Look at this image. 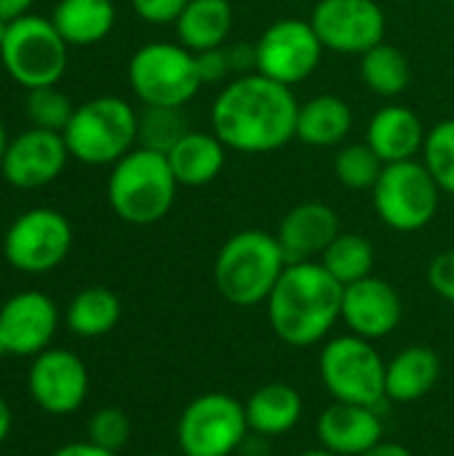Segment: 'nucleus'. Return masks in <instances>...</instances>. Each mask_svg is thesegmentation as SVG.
Here are the masks:
<instances>
[{
  "label": "nucleus",
  "instance_id": "1",
  "mask_svg": "<svg viewBox=\"0 0 454 456\" xmlns=\"http://www.w3.org/2000/svg\"><path fill=\"white\" fill-rule=\"evenodd\" d=\"M294 91L260 72L233 77L211 104V131L241 155H268L297 139Z\"/></svg>",
  "mask_w": 454,
  "mask_h": 456
},
{
  "label": "nucleus",
  "instance_id": "2",
  "mask_svg": "<svg viewBox=\"0 0 454 456\" xmlns=\"http://www.w3.org/2000/svg\"><path fill=\"white\" fill-rule=\"evenodd\" d=\"M343 291L321 262L286 265L265 302L270 331L289 347L324 342L343 318Z\"/></svg>",
  "mask_w": 454,
  "mask_h": 456
},
{
  "label": "nucleus",
  "instance_id": "3",
  "mask_svg": "<svg viewBox=\"0 0 454 456\" xmlns=\"http://www.w3.org/2000/svg\"><path fill=\"white\" fill-rule=\"evenodd\" d=\"M286 256L273 232L241 230L230 235L214 259V286L235 307L265 305L286 270Z\"/></svg>",
  "mask_w": 454,
  "mask_h": 456
},
{
  "label": "nucleus",
  "instance_id": "4",
  "mask_svg": "<svg viewBox=\"0 0 454 456\" xmlns=\"http://www.w3.org/2000/svg\"><path fill=\"white\" fill-rule=\"evenodd\" d=\"M177 187L179 182L174 179L166 155L134 147L128 155L112 163L107 176V200L118 219L144 227L161 222L171 211Z\"/></svg>",
  "mask_w": 454,
  "mask_h": 456
},
{
  "label": "nucleus",
  "instance_id": "5",
  "mask_svg": "<svg viewBox=\"0 0 454 456\" xmlns=\"http://www.w3.org/2000/svg\"><path fill=\"white\" fill-rule=\"evenodd\" d=\"M139 112L120 96H96L75 107L64 142L86 166H112L136 147Z\"/></svg>",
  "mask_w": 454,
  "mask_h": 456
},
{
  "label": "nucleus",
  "instance_id": "6",
  "mask_svg": "<svg viewBox=\"0 0 454 456\" xmlns=\"http://www.w3.org/2000/svg\"><path fill=\"white\" fill-rule=\"evenodd\" d=\"M128 86L144 107L182 110L201 91L195 53L182 43H144L128 61Z\"/></svg>",
  "mask_w": 454,
  "mask_h": 456
},
{
  "label": "nucleus",
  "instance_id": "7",
  "mask_svg": "<svg viewBox=\"0 0 454 456\" xmlns=\"http://www.w3.org/2000/svg\"><path fill=\"white\" fill-rule=\"evenodd\" d=\"M385 361L375 342L343 334L324 345L318 371L326 393L340 403H359L380 409L385 398Z\"/></svg>",
  "mask_w": 454,
  "mask_h": 456
},
{
  "label": "nucleus",
  "instance_id": "8",
  "mask_svg": "<svg viewBox=\"0 0 454 456\" xmlns=\"http://www.w3.org/2000/svg\"><path fill=\"white\" fill-rule=\"evenodd\" d=\"M442 190L423 160L385 163L372 187V206L380 222L396 232H417L428 227L439 211Z\"/></svg>",
  "mask_w": 454,
  "mask_h": 456
},
{
  "label": "nucleus",
  "instance_id": "9",
  "mask_svg": "<svg viewBox=\"0 0 454 456\" xmlns=\"http://www.w3.org/2000/svg\"><path fill=\"white\" fill-rule=\"evenodd\" d=\"M67 43L43 16H21L11 21L8 37L0 48V61L5 72L27 91L56 86L67 69Z\"/></svg>",
  "mask_w": 454,
  "mask_h": 456
},
{
  "label": "nucleus",
  "instance_id": "10",
  "mask_svg": "<svg viewBox=\"0 0 454 456\" xmlns=\"http://www.w3.org/2000/svg\"><path fill=\"white\" fill-rule=\"evenodd\" d=\"M249 436L246 409L227 393H203L193 398L177 422L182 456H230Z\"/></svg>",
  "mask_w": 454,
  "mask_h": 456
},
{
  "label": "nucleus",
  "instance_id": "11",
  "mask_svg": "<svg viewBox=\"0 0 454 456\" xmlns=\"http://www.w3.org/2000/svg\"><path fill=\"white\" fill-rule=\"evenodd\" d=\"M72 246V227L56 208H29L8 227L3 254L19 273L40 275L64 262Z\"/></svg>",
  "mask_w": 454,
  "mask_h": 456
},
{
  "label": "nucleus",
  "instance_id": "12",
  "mask_svg": "<svg viewBox=\"0 0 454 456\" xmlns=\"http://www.w3.org/2000/svg\"><path fill=\"white\" fill-rule=\"evenodd\" d=\"M324 51L326 48L321 45L310 21L294 16L278 19L254 43L257 72L294 88L318 69Z\"/></svg>",
  "mask_w": 454,
  "mask_h": 456
},
{
  "label": "nucleus",
  "instance_id": "13",
  "mask_svg": "<svg viewBox=\"0 0 454 456\" xmlns=\"http://www.w3.org/2000/svg\"><path fill=\"white\" fill-rule=\"evenodd\" d=\"M326 51L364 56L385 43L388 19L377 0H318L308 19Z\"/></svg>",
  "mask_w": 454,
  "mask_h": 456
},
{
  "label": "nucleus",
  "instance_id": "14",
  "mask_svg": "<svg viewBox=\"0 0 454 456\" xmlns=\"http://www.w3.org/2000/svg\"><path fill=\"white\" fill-rule=\"evenodd\" d=\"M32 401L56 417L72 414L83 406L88 395V371L86 363L62 347H48L35 355L27 379Z\"/></svg>",
  "mask_w": 454,
  "mask_h": 456
},
{
  "label": "nucleus",
  "instance_id": "15",
  "mask_svg": "<svg viewBox=\"0 0 454 456\" xmlns=\"http://www.w3.org/2000/svg\"><path fill=\"white\" fill-rule=\"evenodd\" d=\"M70 150L62 134L27 128L8 142L0 163V174L19 190H35L51 184L67 166Z\"/></svg>",
  "mask_w": 454,
  "mask_h": 456
},
{
  "label": "nucleus",
  "instance_id": "16",
  "mask_svg": "<svg viewBox=\"0 0 454 456\" xmlns=\"http://www.w3.org/2000/svg\"><path fill=\"white\" fill-rule=\"evenodd\" d=\"M59 326L56 305L40 291H21L0 307V358L48 350Z\"/></svg>",
  "mask_w": 454,
  "mask_h": 456
},
{
  "label": "nucleus",
  "instance_id": "17",
  "mask_svg": "<svg viewBox=\"0 0 454 456\" xmlns=\"http://www.w3.org/2000/svg\"><path fill=\"white\" fill-rule=\"evenodd\" d=\"M401 315H404V305L399 291L377 275L356 281L343 291L340 321L356 337H364L369 342L385 339L399 329Z\"/></svg>",
  "mask_w": 454,
  "mask_h": 456
},
{
  "label": "nucleus",
  "instance_id": "18",
  "mask_svg": "<svg viewBox=\"0 0 454 456\" xmlns=\"http://www.w3.org/2000/svg\"><path fill=\"white\" fill-rule=\"evenodd\" d=\"M340 232H343L340 216L332 206L318 200H305L292 206L281 216L273 235L286 262L294 265V262H318Z\"/></svg>",
  "mask_w": 454,
  "mask_h": 456
},
{
  "label": "nucleus",
  "instance_id": "19",
  "mask_svg": "<svg viewBox=\"0 0 454 456\" xmlns=\"http://www.w3.org/2000/svg\"><path fill=\"white\" fill-rule=\"evenodd\" d=\"M383 419L372 406L334 401L316 419V438L321 449L337 456H361L383 441Z\"/></svg>",
  "mask_w": 454,
  "mask_h": 456
},
{
  "label": "nucleus",
  "instance_id": "20",
  "mask_svg": "<svg viewBox=\"0 0 454 456\" xmlns=\"http://www.w3.org/2000/svg\"><path fill=\"white\" fill-rule=\"evenodd\" d=\"M425 136L428 131L423 120L404 104L380 107L367 126V144L380 155L383 163L415 160L423 155Z\"/></svg>",
  "mask_w": 454,
  "mask_h": 456
},
{
  "label": "nucleus",
  "instance_id": "21",
  "mask_svg": "<svg viewBox=\"0 0 454 456\" xmlns=\"http://www.w3.org/2000/svg\"><path fill=\"white\" fill-rule=\"evenodd\" d=\"M442 377V358L425 345L399 350L385 366V398L391 403L423 401Z\"/></svg>",
  "mask_w": 454,
  "mask_h": 456
},
{
  "label": "nucleus",
  "instance_id": "22",
  "mask_svg": "<svg viewBox=\"0 0 454 456\" xmlns=\"http://www.w3.org/2000/svg\"><path fill=\"white\" fill-rule=\"evenodd\" d=\"M225 158L227 147L217 139L214 131H187L166 152L179 187H203L214 182L225 168Z\"/></svg>",
  "mask_w": 454,
  "mask_h": 456
},
{
  "label": "nucleus",
  "instance_id": "23",
  "mask_svg": "<svg viewBox=\"0 0 454 456\" xmlns=\"http://www.w3.org/2000/svg\"><path fill=\"white\" fill-rule=\"evenodd\" d=\"M249 433L260 438H278L297 428L302 419V395L286 382H270L257 387L244 403Z\"/></svg>",
  "mask_w": 454,
  "mask_h": 456
},
{
  "label": "nucleus",
  "instance_id": "24",
  "mask_svg": "<svg viewBox=\"0 0 454 456\" xmlns=\"http://www.w3.org/2000/svg\"><path fill=\"white\" fill-rule=\"evenodd\" d=\"M235 11L230 0H190L174 21L177 37L193 53L222 48L233 32Z\"/></svg>",
  "mask_w": 454,
  "mask_h": 456
},
{
  "label": "nucleus",
  "instance_id": "25",
  "mask_svg": "<svg viewBox=\"0 0 454 456\" xmlns=\"http://www.w3.org/2000/svg\"><path fill=\"white\" fill-rule=\"evenodd\" d=\"M353 128V110L337 94H318L300 104L297 139L308 147H337Z\"/></svg>",
  "mask_w": 454,
  "mask_h": 456
},
{
  "label": "nucleus",
  "instance_id": "26",
  "mask_svg": "<svg viewBox=\"0 0 454 456\" xmlns=\"http://www.w3.org/2000/svg\"><path fill=\"white\" fill-rule=\"evenodd\" d=\"M54 27L67 45H96L115 27L112 0H59L51 13Z\"/></svg>",
  "mask_w": 454,
  "mask_h": 456
},
{
  "label": "nucleus",
  "instance_id": "27",
  "mask_svg": "<svg viewBox=\"0 0 454 456\" xmlns=\"http://www.w3.org/2000/svg\"><path fill=\"white\" fill-rule=\"evenodd\" d=\"M120 321V299L112 289L88 286L67 305V329L75 337L96 339L110 334Z\"/></svg>",
  "mask_w": 454,
  "mask_h": 456
},
{
  "label": "nucleus",
  "instance_id": "28",
  "mask_svg": "<svg viewBox=\"0 0 454 456\" xmlns=\"http://www.w3.org/2000/svg\"><path fill=\"white\" fill-rule=\"evenodd\" d=\"M359 59H361V64H359L361 80L372 94L393 99L409 88L412 64L401 48H396L391 43H380Z\"/></svg>",
  "mask_w": 454,
  "mask_h": 456
},
{
  "label": "nucleus",
  "instance_id": "29",
  "mask_svg": "<svg viewBox=\"0 0 454 456\" xmlns=\"http://www.w3.org/2000/svg\"><path fill=\"white\" fill-rule=\"evenodd\" d=\"M324 270L340 283L351 286L356 281H364L375 270V246L359 235V232H340L332 246L318 259Z\"/></svg>",
  "mask_w": 454,
  "mask_h": 456
},
{
  "label": "nucleus",
  "instance_id": "30",
  "mask_svg": "<svg viewBox=\"0 0 454 456\" xmlns=\"http://www.w3.org/2000/svg\"><path fill=\"white\" fill-rule=\"evenodd\" d=\"M187 131L190 128H187L182 110H177V107H144L139 112L136 147L166 155Z\"/></svg>",
  "mask_w": 454,
  "mask_h": 456
},
{
  "label": "nucleus",
  "instance_id": "31",
  "mask_svg": "<svg viewBox=\"0 0 454 456\" xmlns=\"http://www.w3.org/2000/svg\"><path fill=\"white\" fill-rule=\"evenodd\" d=\"M385 163L380 160V155L367 144H345L337 155H334V176L343 187L348 190H369L377 184L380 174H383Z\"/></svg>",
  "mask_w": 454,
  "mask_h": 456
},
{
  "label": "nucleus",
  "instance_id": "32",
  "mask_svg": "<svg viewBox=\"0 0 454 456\" xmlns=\"http://www.w3.org/2000/svg\"><path fill=\"white\" fill-rule=\"evenodd\" d=\"M24 110H27V120L32 123V128L56 131V134H64V128L70 126V120L75 115L72 99L64 91H59L56 86H43V88L27 91Z\"/></svg>",
  "mask_w": 454,
  "mask_h": 456
},
{
  "label": "nucleus",
  "instance_id": "33",
  "mask_svg": "<svg viewBox=\"0 0 454 456\" xmlns=\"http://www.w3.org/2000/svg\"><path fill=\"white\" fill-rule=\"evenodd\" d=\"M423 163L436 179L439 190L454 195V118L436 123L423 147Z\"/></svg>",
  "mask_w": 454,
  "mask_h": 456
},
{
  "label": "nucleus",
  "instance_id": "34",
  "mask_svg": "<svg viewBox=\"0 0 454 456\" xmlns=\"http://www.w3.org/2000/svg\"><path fill=\"white\" fill-rule=\"evenodd\" d=\"M131 438V422L126 417V411L120 409H99L91 419H88V441L107 449V452H120Z\"/></svg>",
  "mask_w": 454,
  "mask_h": 456
},
{
  "label": "nucleus",
  "instance_id": "35",
  "mask_svg": "<svg viewBox=\"0 0 454 456\" xmlns=\"http://www.w3.org/2000/svg\"><path fill=\"white\" fill-rule=\"evenodd\" d=\"M428 283L433 294L454 305V248H447L433 256V262L428 265Z\"/></svg>",
  "mask_w": 454,
  "mask_h": 456
},
{
  "label": "nucleus",
  "instance_id": "36",
  "mask_svg": "<svg viewBox=\"0 0 454 456\" xmlns=\"http://www.w3.org/2000/svg\"><path fill=\"white\" fill-rule=\"evenodd\" d=\"M190 0H131L134 13L147 24H174Z\"/></svg>",
  "mask_w": 454,
  "mask_h": 456
},
{
  "label": "nucleus",
  "instance_id": "37",
  "mask_svg": "<svg viewBox=\"0 0 454 456\" xmlns=\"http://www.w3.org/2000/svg\"><path fill=\"white\" fill-rule=\"evenodd\" d=\"M195 64H198V75H201V83H203V86H209V83H222L227 75H233L230 59H227V45L195 53Z\"/></svg>",
  "mask_w": 454,
  "mask_h": 456
},
{
  "label": "nucleus",
  "instance_id": "38",
  "mask_svg": "<svg viewBox=\"0 0 454 456\" xmlns=\"http://www.w3.org/2000/svg\"><path fill=\"white\" fill-rule=\"evenodd\" d=\"M51 456H118L115 452H107L91 441H83V444H67L62 449H56Z\"/></svg>",
  "mask_w": 454,
  "mask_h": 456
},
{
  "label": "nucleus",
  "instance_id": "39",
  "mask_svg": "<svg viewBox=\"0 0 454 456\" xmlns=\"http://www.w3.org/2000/svg\"><path fill=\"white\" fill-rule=\"evenodd\" d=\"M32 0H0V19L5 21H16L21 16H27Z\"/></svg>",
  "mask_w": 454,
  "mask_h": 456
},
{
  "label": "nucleus",
  "instance_id": "40",
  "mask_svg": "<svg viewBox=\"0 0 454 456\" xmlns=\"http://www.w3.org/2000/svg\"><path fill=\"white\" fill-rule=\"evenodd\" d=\"M361 456H415L404 444H396V441H380V444H375L369 452H364Z\"/></svg>",
  "mask_w": 454,
  "mask_h": 456
},
{
  "label": "nucleus",
  "instance_id": "41",
  "mask_svg": "<svg viewBox=\"0 0 454 456\" xmlns=\"http://www.w3.org/2000/svg\"><path fill=\"white\" fill-rule=\"evenodd\" d=\"M8 433H11V409H8V403L0 398V444L8 438Z\"/></svg>",
  "mask_w": 454,
  "mask_h": 456
},
{
  "label": "nucleus",
  "instance_id": "42",
  "mask_svg": "<svg viewBox=\"0 0 454 456\" xmlns=\"http://www.w3.org/2000/svg\"><path fill=\"white\" fill-rule=\"evenodd\" d=\"M8 134H5V126H3V120H0V163H3V155H5V150H8Z\"/></svg>",
  "mask_w": 454,
  "mask_h": 456
},
{
  "label": "nucleus",
  "instance_id": "43",
  "mask_svg": "<svg viewBox=\"0 0 454 456\" xmlns=\"http://www.w3.org/2000/svg\"><path fill=\"white\" fill-rule=\"evenodd\" d=\"M8 27H11V21L0 19V48H3V43H5V37H8Z\"/></svg>",
  "mask_w": 454,
  "mask_h": 456
},
{
  "label": "nucleus",
  "instance_id": "44",
  "mask_svg": "<svg viewBox=\"0 0 454 456\" xmlns=\"http://www.w3.org/2000/svg\"><path fill=\"white\" fill-rule=\"evenodd\" d=\"M297 456H337V454H332V452H326V449H310V452H302V454H297Z\"/></svg>",
  "mask_w": 454,
  "mask_h": 456
},
{
  "label": "nucleus",
  "instance_id": "45",
  "mask_svg": "<svg viewBox=\"0 0 454 456\" xmlns=\"http://www.w3.org/2000/svg\"><path fill=\"white\" fill-rule=\"evenodd\" d=\"M150 456H169V454H150Z\"/></svg>",
  "mask_w": 454,
  "mask_h": 456
},
{
  "label": "nucleus",
  "instance_id": "46",
  "mask_svg": "<svg viewBox=\"0 0 454 456\" xmlns=\"http://www.w3.org/2000/svg\"><path fill=\"white\" fill-rule=\"evenodd\" d=\"M452 5H454V0H452Z\"/></svg>",
  "mask_w": 454,
  "mask_h": 456
}]
</instances>
